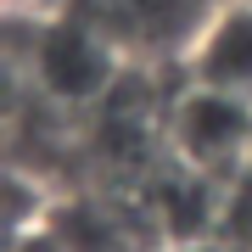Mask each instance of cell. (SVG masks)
<instances>
[{
  "label": "cell",
  "mask_w": 252,
  "mask_h": 252,
  "mask_svg": "<svg viewBox=\"0 0 252 252\" xmlns=\"http://www.w3.org/2000/svg\"><path fill=\"white\" fill-rule=\"evenodd\" d=\"M168 146H174V162L230 185L252 162V101L185 79L180 101L168 107Z\"/></svg>",
  "instance_id": "6da1fadb"
},
{
  "label": "cell",
  "mask_w": 252,
  "mask_h": 252,
  "mask_svg": "<svg viewBox=\"0 0 252 252\" xmlns=\"http://www.w3.org/2000/svg\"><path fill=\"white\" fill-rule=\"evenodd\" d=\"M180 56L190 84L252 101V0H213Z\"/></svg>",
  "instance_id": "7a4b0ae2"
},
{
  "label": "cell",
  "mask_w": 252,
  "mask_h": 252,
  "mask_svg": "<svg viewBox=\"0 0 252 252\" xmlns=\"http://www.w3.org/2000/svg\"><path fill=\"white\" fill-rule=\"evenodd\" d=\"M34 73L39 90L62 95V101H84L101 95L112 79V51L107 34L95 23H51L34 34Z\"/></svg>",
  "instance_id": "3957f363"
},
{
  "label": "cell",
  "mask_w": 252,
  "mask_h": 252,
  "mask_svg": "<svg viewBox=\"0 0 252 252\" xmlns=\"http://www.w3.org/2000/svg\"><path fill=\"white\" fill-rule=\"evenodd\" d=\"M174 252H213V247H196V241H190V247H174Z\"/></svg>",
  "instance_id": "277c9868"
}]
</instances>
